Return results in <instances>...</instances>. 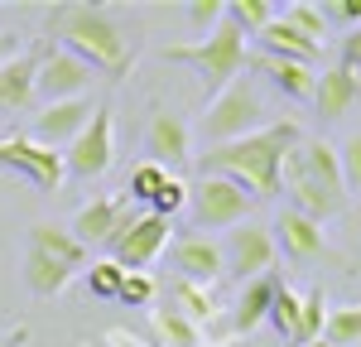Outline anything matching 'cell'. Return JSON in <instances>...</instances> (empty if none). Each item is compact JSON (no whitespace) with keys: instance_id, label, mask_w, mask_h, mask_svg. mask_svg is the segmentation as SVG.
Instances as JSON below:
<instances>
[{"instance_id":"27","label":"cell","mask_w":361,"mask_h":347,"mask_svg":"<svg viewBox=\"0 0 361 347\" xmlns=\"http://www.w3.org/2000/svg\"><path fill=\"white\" fill-rule=\"evenodd\" d=\"M323 343H333V347H357V343H361V304L328 309V323H323Z\"/></svg>"},{"instance_id":"3","label":"cell","mask_w":361,"mask_h":347,"mask_svg":"<svg viewBox=\"0 0 361 347\" xmlns=\"http://www.w3.org/2000/svg\"><path fill=\"white\" fill-rule=\"evenodd\" d=\"M279 188L294 198V212H304L313 222L337 217V212L347 207V183H342V164H337V145L299 140L284 154Z\"/></svg>"},{"instance_id":"15","label":"cell","mask_w":361,"mask_h":347,"mask_svg":"<svg viewBox=\"0 0 361 347\" xmlns=\"http://www.w3.org/2000/svg\"><path fill=\"white\" fill-rule=\"evenodd\" d=\"M284 285L275 270L270 275H255L241 285V299H236V309H231V333H255L265 318H270V304H275V289Z\"/></svg>"},{"instance_id":"8","label":"cell","mask_w":361,"mask_h":347,"mask_svg":"<svg viewBox=\"0 0 361 347\" xmlns=\"http://www.w3.org/2000/svg\"><path fill=\"white\" fill-rule=\"evenodd\" d=\"M111 159H116V121H111V106H97L87 130L63 150V169L73 178H102L111 169Z\"/></svg>"},{"instance_id":"26","label":"cell","mask_w":361,"mask_h":347,"mask_svg":"<svg viewBox=\"0 0 361 347\" xmlns=\"http://www.w3.org/2000/svg\"><path fill=\"white\" fill-rule=\"evenodd\" d=\"M323 323H328V299L323 289H308L304 304H299V333H294V347H308L323 338Z\"/></svg>"},{"instance_id":"6","label":"cell","mask_w":361,"mask_h":347,"mask_svg":"<svg viewBox=\"0 0 361 347\" xmlns=\"http://www.w3.org/2000/svg\"><path fill=\"white\" fill-rule=\"evenodd\" d=\"M188 212H193L197 231L241 227L250 212V193L222 174H197V183H188Z\"/></svg>"},{"instance_id":"40","label":"cell","mask_w":361,"mask_h":347,"mask_svg":"<svg viewBox=\"0 0 361 347\" xmlns=\"http://www.w3.org/2000/svg\"><path fill=\"white\" fill-rule=\"evenodd\" d=\"M15 54H20V39L15 34H0V63H10Z\"/></svg>"},{"instance_id":"39","label":"cell","mask_w":361,"mask_h":347,"mask_svg":"<svg viewBox=\"0 0 361 347\" xmlns=\"http://www.w3.org/2000/svg\"><path fill=\"white\" fill-rule=\"evenodd\" d=\"M106 343H111V347H145L140 338H130L126 328H111V333H106Z\"/></svg>"},{"instance_id":"25","label":"cell","mask_w":361,"mask_h":347,"mask_svg":"<svg viewBox=\"0 0 361 347\" xmlns=\"http://www.w3.org/2000/svg\"><path fill=\"white\" fill-rule=\"evenodd\" d=\"M169 304H173L178 314L188 318V323H197V328L217 318V299H212V289L188 285V280H178V285H173V299H169Z\"/></svg>"},{"instance_id":"18","label":"cell","mask_w":361,"mask_h":347,"mask_svg":"<svg viewBox=\"0 0 361 347\" xmlns=\"http://www.w3.org/2000/svg\"><path fill=\"white\" fill-rule=\"evenodd\" d=\"M255 39H260V54H265V58H289V63H308V68H313L318 54H323V49H318L313 39H304V34L289 25L284 15H275L270 25L255 34Z\"/></svg>"},{"instance_id":"42","label":"cell","mask_w":361,"mask_h":347,"mask_svg":"<svg viewBox=\"0 0 361 347\" xmlns=\"http://www.w3.org/2000/svg\"><path fill=\"white\" fill-rule=\"evenodd\" d=\"M308 347H333V343H323V338H318V343H308Z\"/></svg>"},{"instance_id":"4","label":"cell","mask_w":361,"mask_h":347,"mask_svg":"<svg viewBox=\"0 0 361 347\" xmlns=\"http://www.w3.org/2000/svg\"><path fill=\"white\" fill-rule=\"evenodd\" d=\"M164 63H188L197 78H202V87L217 97L222 87H231L246 73V34L231 25V20H222L212 34H202L193 44H169Z\"/></svg>"},{"instance_id":"22","label":"cell","mask_w":361,"mask_h":347,"mask_svg":"<svg viewBox=\"0 0 361 347\" xmlns=\"http://www.w3.org/2000/svg\"><path fill=\"white\" fill-rule=\"evenodd\" d=\"M29 251H44V256L63 260V265H73V270H82L87 260H92L82 241L68 227H58V222H34V227H29Z\"/></svg>"},{"instance_id":"1","label":"cell","mask_w":361,"mask_h":347,"mask_svg":"<svg viewBox=\"0 0 361 347\" xmlns=\"http://www.w3.org/2000/svg\"><path fill=\"white\" fill-rule=\"evenodd\" d=\"M49 34L58 39V49L82 58L92 73H102L111 83H121L135 63L140 25L126 10H111V5H54L49 10Z\"/></svg>"},{"instance_id":"33","label":"cell","mask_w":361,"mask_h":347,"mask_svg":"<svg viewBox=\"0 0 361 347\" xmlns=\"http://www.w3.org/2000/svg\"><path fill=\"white\" fill-rule=\"evenodd\" d=\"M284 20L299 29L304 39H313V44L323 49V39H328V25H323V15H318V5H304V0H299V5H289V10H284Z\"/></svg>"},{"instance_id":"23","label":"cell","mask_w":361,"mask_h":347,"mask_svg":"<svg viewBox=\"0 0 361 347\" xmlns=\"http://www.w3.org/2000/svg\"><path fill=\"white\" fill-rule=\"evenodd\" d=\"M73 265H63V260L44 256V251H29L25 256V285L39 294V299H54V294H63V289L73 285Z\"/></svg>"},{"instance_id":"12","label":"cell","mask_w":361,"mask_h":347,"mask_svg":"<svg viewBox=\"0 0 361 347\" xmlns=\"http://www.w3.org/2000/svg\"><path fill=\"white\" fill-rule=\"evenodd\" d=\"M92 111H97V106H92L87 97H73V102H49L44 111L34 116L29 140H34V145H49V150H68V145L87 130Z\"/></svg>"},{"instance_id":"9","label":"cell","mask_w":361,"mask_h":347,"mask_svg":"<svg viewBox=\"0 0 361 347\" xmlns=\"http://www.w3.org/2000/svg\"><path fill=\"white\" fill-rule=\"evenodd\" d=\"M0 169H15L25 174L34 188H44V193H58L63 188V154L49 150V145H34L29 135H10V140H0Z\"/></svg>"},{"instance_id":"19","label":"cell","mask_w":361,"mask_h":347,"mask_svg":"<svg viewBox=\"0 0 361 347\" xmlns=\"http://www.w3.org/2000/svg\"><path fill=\"white\" fill-rule=\"evenodd\" d=\"M246 63L260 73V78H270V83H275L284 97H294V102H308V97H313L318 68H308V63H289V58H265V54L246 58Z\"/></svg>"},{"instance_id":"30","label":"cell","mask_w":361,"mask_h":347,"mask_svg":"<svg viewBox=\"0 0 361 347\" xmlns=\"http://www.w3.org/2000/svg\"><path fill=\"white\" fill-rule=\"evenodd\" d=\"M164 183H169V169H159V164L145 159V164L130 169V188H126V193H130L135 202H154V193H159Z\"/></svg>"},{"instance_id":"20","label":"cell","mask_w":361,"mask_h":347,"mask_svg":"<svg viewBox=\"0 0 361 347\" xmlns=\"http://www.w3.org/2000/svg\"><path fill=\"white\" fill-rule=\"evenodd\" d=\"M275 231H279L275 246H284V256H294V260L323 256V222H313V217H304V212L284 207L279 222H275Z\"/></svg>"},{"instance_id":"13","label":"cell","mask_w":361,"mask_h":347,"mask_svg":"<svg viewBox=\"0 0 361 347\" xmlns=\"http://www.w3.org/2000/svg\"><path fill=\"white\" fill-rule=\"evenodd\" d=\"M173 270H178V280L207 289L217 275H226L222 246H217L212 236H178V241H173Z\"/></svg>"},{"instance_id":"28","label":"cell","mask_w":361,"mask_h":347,"mask_svg":"<svg viewBox=\"0 0 361 347\" xmlns=\"http://www.w3.org/2000/svg\"><path fill=\"white\" fill-rule=\"evenodd\" d=\"M299 304H304V294H294L289 285H279L275 304H270V318H265V323H275V333L289 338V343H294V333H299Z\"/></svg>"},{"instance_id":"14","label":"cell","mask_w":361,"mask_h":347,"mask_svg":"<svg viewBox=\"0 0 361 347\" xmlns=\"http://www.w3.org/2000/svg\"><path fill=\"white\" fill-rule=\"evenodd\" d=\"M188 126L178 121L173 111H154L149 116V130H145V150H149V164H159V169H169V164H183L188 159Z\"/></svg>"},{"instance_id":"7","label":"cell","mask_w":361,"mask_h":347,"mask_svg":"<svg viewBox=\"0 0 361 347\" xmlns=\"http://www.w3.org/2000/svg\"><path fill=\"white\" fill-rule=\"evenodd\" d=\"M169 222L164 217H154V212H126L121 217V227L106 236V251H111V260L121 265V270H145L149 260L159 256L169 246Z\"/></svg>"},{"instance_id":"5","label":"cell","mask_w":361,"mask_h":347,"mask_svg":"<svg viewBox=\"0 0 361 347\" xmlns=\"http://www.w3.org/2000/svg\"><path fill=\"white\" fill-rule=\"evenodd\" d=\"M202 130H207V145H231V140H246L255 130H265V106H260V92L236 78L231 87H222L212 97V106L202 116Z\"/></svg>"},{"instance_id":"32","label":"cell","mask_w":361,"mask_h":347,"mask_svg":"<svg viewBox=\"0 0 361 347\" xmlns=\"http://www.w3.org/2000/svg\"><path fill=\"white\" fill-rule=\"evenodd\" d=\"M121 280H126V270H121L111 256H106V260H92V270H87V289H92L97 299H116Z\"/></svg>"},{"instance_id":"21","label":"cell","mask_w":361,"mask_h":347,"mask_svg":"<svg viewBox=\"0 0 361 347\" xmlns=\"http://www.w3.org/2000/svg\"><path fill=\"white\" fill-rule=\"evenodd\" d=\"M34 73H39V58L34 54H15L10 63H0V116H15L29 106Z\"/></svg>"},{"instance_id":"35","label":"cell","mask_w":361,"mask_h":347,"mask_svg":"<svg viewBox=\"0 0 361 347\" xmlns=\"http://www.w3.org/2000/svg\"><path fill=\"white\" fill-rule=\"evenodd\" d=\"M337 164H342V183H347V193H361V130L342 140Z\"/></svg>"},{"instance_id":"16","label":"cell","mask_w":361,"mask_h":347,"mask_svg":"<svg viewBox=\"0 0 361 347\" xmlns=\"http://www.w3.org/2000/svg\"><path fill=\"white\" fill-rule=\"evenodd\" d=\"M126 212H130V198H97V202H82L68 231H73L82 246H92V241H102V246H106V236L121 227V217H126Z\"/></svg>"},{"instance_id":"37","label":"cell","mask_w":361,"mask_h":347,"mask_svg":"<svg viewBox=\"0 0 361 347\" xmlns=\"http://www.w3.org/2000/svg\"><path fill=\"white\" fill-rule=\"evenodd\" d=\"M188 20H193V29L212 34V29L226 20V5L222 0H193V5H188Z\"/></svg>"},{"instance_id":"11","label":"cell","mask_w":361,"mask_h":347,"mask_svg":"<svg viewBox=\"0 0 361 347\" xmlns=\"http://www.w3.org/2000/svg\"><path fill=\"white\" fill-rule=\"evenodd\" d=\"M92 87V68L68 49H49L39 54V73H34V92H44L49 102H73Z\"/></svg>"},{"instance_id":"36","label":"cell","mask_w":361,"mask_h":347,"mask_svg":"<svg viewBox=\"0 0 361 347\" xmlns=\"http://www.w3.org/2000/svg\"><path fill=\"white\" fill-rule=\"evenodd\" d=\"M318 15H323V25H352V29H361V0H323Z\"/></svg>"},{"instance_id":"10","label":"cell","mask_w":361,"mask_h":347,"mask_svg":"<svg viewBox=\"0 0 361 347\" xmlns=\"http://www.w3.org/2000/svg\"><path fill=\"white\" fill-rule=\"evenodd\" d=\"M275 236L270 227H255V222H241V227L226 231L222 246V265L226 275H241V280H255V275H270L275 270Z\"/></svg>"},{"instance_id":"38","label":"cell","mask_w":361,"mask_h":347,"mask_svg":"<svg viewBox=\"0 0 361 347\" xmlns=\"http://www.w3.org/2000/svg\"><path fill=\"white\" fill-rule=\"evenodd\" d=\"M342 68H347V73L361 68V29H352V34L342 39Z\"/></svg>"},{"instance_id":"2","label":"cell","mask_w":361,"mask_h":347,"mask_svg":"<svg viewBox=\"0 0 361 347\" xmlns=\"http://www.w3.org/2000/svg\"><path fill=\"white\" fill-rule=\"evenodd\" d=\"M304 140L294 121H275L265 130H255L246 140L231 145H207V154L197 159V174H222L231 183H241L250 198H275L279 193V169H284V154Z\"/></svg>"},{"instance_id":"34","label":"cell","mask_w":361,"mask_h":347,"mask_svg":"<svg viewBox=\"0 0 361 347\" xmlns=\"http://www.w3.org/2000/svg\"><path fill=\"white\" fill-rule=\"evenodd\" d=\"M183 207H188V183L169 174V183L159 188V193H154V202H149V212H154V217H164V222H169V217H173V212H183Z\"/></svg>"},{"instance_id":"41","label":"cell","mask_w":361,"mask_h":347,"mask_svg":"<svg viewBox=\"0 0 361 347\" xmlns=\"http://www.w3.org/2000/svg\"><path fill=\"white\" fill-rule=\"evenodd\" d=\"M25 343V328H15V333H0V347H20Z\"/></svg>"},{"instance_id":"17","label":"cell","mask_w":361,"mask_h":347,"mask_svg":"<svg viewBox=\"0 0 361 347\" xmlns=\"http://www.w3.org/2000/svg\"><path fill=\"white\" fill-rule=\"evenodd\" d=\"M313 102H318V116H323V121H342V116L361 102L357 73H347V68H328V73H318V83H313Z\"/></svg>"},{"instance_id":"24","label":"cell","mask_w":361,"mask_h":347,"mask_svg":"<svg viewBox=\"0 0 361 347\" xmlns=\"http://www.w3.org/2000/svg\"><path fill=\"white\" fill-rule=\"evenodd\" d=\"M149 323H154V333H159L169 347H202V328H197V323H188V318L173 309V304L149 309Z\"/></svg>"},{"instance_id":"31","label":"cell","mask_w":361,"mask_h":347,"mask_svg":"<svg viewBox=\"0 0 361 347\" xmlns=\"http://www.w3.org/2000/svg\"><path fill=\"white\" fill-rule=\"evenodd\" d=\"M154 280L145 275V270H126V280H121V289H116V299L121 304H130V309H149L154 304Z\"/></svg>"},{"instance_id":"29","label":"cell","mask_w":361,"mask_h":347,"mask_svg":"<svg viewBox=\"0 0 361 347\" xmlns=\"http://www.w3.org/2000/svg\"><path fill=\"white\" fill-rule=\"evenodd\" d=\"M226 20L241 29V34H246V29H250V34H260V29L275 20V10H270L265 0H231V5H226Z\"/></svg>"}]
</instances>
